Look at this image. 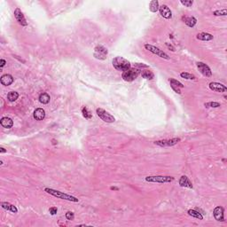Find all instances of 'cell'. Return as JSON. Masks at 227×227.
Masks as SVG:
<instances>
[{
	"instance_id": "obj_1",
	"label": "cell",
	"mask_w": 227,
	"mask_h": 227,
	"mask_svg": "<svg viewBox=\"0 0 227 227\" xmlns=\"http://www.w3.org/2000/svg\"><path fill=\"white\" fill-rule=\"evenodd\" d=\"M44 192H46L47 194H51L56 198H59V199H62V200H65V201H68V202H78L79 200L75 197V196H72V195H69V194H64L62 192H59L57 190H54V189H51V188H48V187H45L44 188Z\"/></svg>"
},
{
	"instance_id": "obj_2",
	"label": "cell",
	"mask_w": 227,
	"mask_h": 227,
	"mask_svg": "<svg viewBox=\"0 0 227 227\" xmlns=\"http://www.w3.org/2000/svg\"><path fill=\"white\" fill-rule=\"evenodd\" d=\"M113 66L118 71H125L131 67V63L123 57H115L113 59Z\"/></svg>"
},
{
	"instance_id": "obj_3",
	"label": "cell",
	"mask_w": 227,
	"mask_h": 227,
	"mask_svg": "<svg viewBox=\"0 0 227 227\" xmlns=\"http://www.w3.org/2000/svg\"><path fill=\"white\" fill-rule=\"evenodd\" d=\"M141 70L139 68H135V67H130L125 71L123 72L122 77L124 81L126 82H132L140 74Z\"/></svg>"
},
{
	"instance_id": "obj_4",
	"label": "cell",
	"mask_w": 227,
	"mask_h": 227,
	"mask_svg": "<svg viewBox=\"0 0 227 227\" xmlns=\"http://www.w3.org/2000/svg\"><path fill=\"white\" fill-rule=\"evenodd\" d=\"M174 177L169 176H150L146 177L145 180L149 183H159V184H165V183H170L174 181Z\"/></svg>"
},
{
	"instance_id": "obj_5",
	"label": "cell",
	"mask_w": 227,
	"mask_h": 227,
	"mask_svg": "<svg viewBox=\"0 0 227 227\" xmlns=\"http://www.w3.org/2000/svg\"><path fill=\"white\" fill-rule=\"evenodd\" d=\"M96 113L98 115V116L100 118L102 121L106 122V123H114L115 122V118L112 115H110L108 112H107L106 110L103 108H97L96 109Z\"/></svg>"
},
{
	"instance_id": "obj_6",
	"label": "cell",
	"mask_w": 227,
	"mask_h": 227,
	"mask_svg": "<svg viewBox=\"0 0 227 227\" xmlns=\"http://www.w3.org/2000/svg\"><path fill=\"white\" fill-rule=\"evenodd\" d=\"M108 53V49L106 47H104L103 45H98L94 49L93 55L97 59L104 60V59H107Z\"/></svg>"
},
{
	"instance_id": "obj_7",
	"label": "cell",
	"mask_w": 227,
	"mask_h": 227,
	"mask_svg": "<svg viewBox=\"0 0 227 227\" xmlns=\"http://www.w3.org/2000/svg\"><path fill=\"white\" fill-rule=\"evenodd\" d=\"M145 48H146L147 51H149L150 52L153 53V54H156L157 56H159V57L162 58V59H169L168 55L166 53V52H164L163 51L160 50L159 48H157V47H155V46H153V45H152V44H145Z\"/></svg>"
},
{
	"instance_id": "obj_8",
	"label": "cell",
	"mask_w": 227,
	"mask_h": 227,
	"mask_svg": "<svg viewBox=\"0 0 227 227\" xmlns=\"http://www.w3.org/2000/svg\"><path fill=\"white\" fill-rule=\"evenodd\" d=\"M181 138H174L171 139H162V140H157L154 144L156 146H159L161 147H168V146H173L177 145L178 142H180Z\"/></svg>"
},
{
	"instance_id": "obj_9",
	"label": "cell",
	"mask_w": 227,
	"mask_h": 227,
	"mask_svg": "<svg viewBox=\"0 0 227 227\" xmlns=\"http://www.w3.org/2000/svg\"><path fill=\"white\" fill-rule=\"evenodd\" d=\"M197 67L200 71V73L202 76H206V77H211L212 76V72H211L210 67L208 65H206L203 62H197Z\"/></svg>"
},
{
	"instance_id": "obj_10",
	"label": "cell",
	"mask_w": 227,
	"mask_h": 227,
	"mask_svg": "<svg viewBox=\"0 0 227 227\" xmlns=\"http://www.w3.org/2000/svg\"><path fill=\"white\" fill-rule=\"evenodd\" d=\"M14 16H15V19H16V21L19 22L20 25L23 26V27L28 26V22L26 21L25 17L23 15L22 12L21 11V9L20 8L15 9V11H14Z\"/></svg>"
},
{
	"instance_id": "obj_11",
	"label": "cell",
	"mask_w": 227,
	"mask_h": 227,
	"mask_svg": "<svg viewBox=\"0 0 227 227\" xmlns=\"http://www.w3.org/2000/svg\"><path fill=\"white\" fill-rule=\"evenodd\" d=\"M210 89L212 90L213 92H217V93H225L227 91V87L225 85L219 83H216V82H212L210 84Z\"/></svg>"
},
{
	"instance_id": "obj_12",
	"label": "cell",
	"mask_w": 227,
	"mask_h": 227,
	"mask_svg": "<svg viewBox=\"0 0 227 227\" xmlns=\"http://www.w3.org/2000/svg\"><path fill=\"white\" fill-rule=\"evenodd\" d=\"M224 212L225 210L223 207H217L215 208V210L213 211V215H214V218L218 222H224L225 221V217H224Z\"/></svg>"
},
{
	"instance_id": "obj_13",
	"label": "cell",
	"mask_w": 227,
	"mask_h": 227,
	"mask_svg": "<svg viewBox=\"0 0 227 227\" xmlns=\"http://www.w3.org/2000/svg\"><path fill=\"white\" fill-rule=\"evenodd\" d=\"M159 12H160L161 15L165 19H171V17H172V13H171L170 9L168 8L166 5L161 6L160 8H159Z\"/></svg>"
},
{
	"instance_id": "obj_14",
	"label": "cell",
	"mask_w": 227,
	"mask_h": 227,
	"mask_svg": "<svg viewBox=\"0 0 227 227\" xmlns=\"http://www.w3.org/2000/svg\"><path fill=\"white\" fill-rule=\"evenodd\" d=\"M14 81V78L13 77V76L9 75V74H6V75H3L1 76V79H0V82L1 84L5 86H8L13 83Z\"/></svg>"
},
{
	"instance_id": "obj_15",
	"label": "cell",
	"mask_w": 227,
	"mask_h": 227,
	"mask_svg": "<svg viewBox=\"0 0 227 227\" xmlns=\"http://www.w3.org/2000/svg\"><path fill=\"white\" fill-rule=\"evenodd\" d=\"M179 185L181 187H187V188H190V189H193V184L192 182L189 180V178L186 177V176H182L179 179Z\"/></svg>"
},
{
	"instance_id": "obj_16",
	"label": "cell",
	"mask_w": 227,
	"mask_h": 227,
	"mask_svg": "<svg viewBox=\"0 0 227 227\" xmlns=\"http://www.w3.org/2000/svg\"><path fill=\"white\" fill-rule=\"evenodd\" d=\"M33 116L37 121H42L45 117V111L43 108H36L34 111Z\"/></svg>"
},
{
	"instance_id": "obj_17",
	"label": "cell",
	"mask_w": 227,
	"mask_h": 227,
	"mask_svg": "<svg viewBox=\"0 0 227 227\" xmlns=\"http://www.w3.org/2000/svg\"><path fill=\"white\" fill-rule=\"evenodd\" d=\"M196 38L201 40V41H211V40H213L214 36L210 33L202 32V33H199L196 36Z\"/></svg>"
},
{
	"instance_id": "obj_18",
	"label": "cell",
	"mask_w": 227,
	"mask_h": 227,
	"mask_svg": "<svg viewBox=\"0 0 227 227\" xmlns=\"http://www.w3.org/2000/svg\"><path fill=\"white\" fill-rule=\"evenodd\" d=\"M0 123H1V125H2V126L4 127V128H6V129H11V128L13 127V120L9 117L1 118V120H0Z\"/></svg>"
},
{
	"instance_id": "obj_19",
	"label": "cell",
	"mask_w": 227,
	"mask_h": 227,
	"mask_svg": "<svg viewBox=\"0 0 227 227\" xmlns=\"http://www.w3.org/2000/svg\"><path fill=\"white\" fill-rule=\"evenodd\" d=\"M182 19H183V21H184V22H185V24L188 26V27H190V28H194V26L196 25V23H197V20L193 16H183Z\"/></svg>"
},
{
	"instance_id": "obj_20",
	"label": "cell",
	"mask_w": 227,
	"mask_h": 227,
	"mask_svg": "<svg viewBox=\"0 0 227 227\" xmlns=\"http://www.w3.org/2000/svg\"><path fill=\"white\" fill-rule=\"evenodd\" d=\"M1 207L7 211H11L13 213H17L18 212V209L15 206H13V204L9 203V202H1Z\"/></svg>"
},
{
	"instance_id": "obj_21",
	"label": "cell",
	"mask_w": 227,
	"mask_h": 227,
	"mask_svg": "<svg viewBox=\"0 0 227 227\" xmlns=\"http://www.w3.org/2000/svg\"><path fill=\"white\" fill-rule=\"evenodd\" d=\"M38 100H39V102H40V103L46 105V104H48V103L50 102L51 97L48 93H41V94L39 95V99H38Z\"/></svg>"
},
{
	"instance_id": "obj_22",
	"label": "cell",
	"mask_w": 227,
	"mask_h": 227,
	"mask_svg": "<svg viewBox=\"0 0 227 227\" xmlns=\"http://www.w3.org/2000/svg\"><path fill=\"white\" fill-rule=\"evenodd\" d=\"M140 74H141L142 77L145 78V79H146V80H152V79H153V77H154V74L152 72L151 70H148V69H146V70H142V71L140 72Z\"/></svg>"
},
{
	"instance_id": "obj_23",
	"label": "cell",
	"mask_w": 227,
	"mask_h": 227,
	"mask_svg": "<svg viewBox=\"0 0 227 227\" xmlns=\"http://www.w3.org/2000/svg\"><path fill=\"white\" fill-rule=\"evenodd\" d=\"M159 8H160V6H159V2L157 1V0H153L150 2V4H149V10L151 11L152 13H156V12H158L159 11Z\"/></svg>"
},
{
	"instance_id": "obj_24",
	"label": "cell",
	"mask_w": 227,
	"mask_h": 227,
	"mask_svg": "<svg viewBox=\"0 0 227 227\" xmlns=\"http://www.w3.org/2000/svg\"><path fill=\"white\" fill-rule=\"evenodd\" d=\"M187 213H188V215H189V216L193 217V218H194L200 219V220H203V216H202L200 212H198V211L195 210H189L187 211Z\"/></svg>"
},
{
	"instance_id": "obj_25",
	"label": "cell",
	"mask_w": 227,
	"mask_h": 227,
	"mask_svg": "<svg viewBox=\"0 0 227 227\" xmlns=\"http://www.w3.org/2000/svg\"><path fill=\"white\" fill-rule=\"evenodd\" d=\"M18 98H19V93L16 92H11L7 95V99L10 102H14L18 100Z\"/></svg>"
},
{
	"instance_id": "obj_26",
	"label": "cell",
	"mask_w": 227,
	"mask_h": 227,
	"mask_svg": "<svg viewBox=\"0 0 227 227\" xmlns=\"http://www.w3.org/2000/svg\"><path fill=\"white\" fill-rule=\"evenodd\" d=\"M82 114H83V116H84L85 119H92L93 117V115H92V113L90 112V110L88 109L86 107H84L83 108H82Z\"/></svg>"
},
{
	"instance_id": "obj_27",
	"label": "cell",
	"mask_w": 227,
	"mask_h": 227,
	"mask_svg": "<svg viewBox=\"0 0 227 227\" xmlns=\"http://www.w3.org/2000/svg\"><path fill=\"white\" fill-rule=\"evenodd\" d=\"M168 82L170 83V85H173V86H176L177 88H184V84H182L181 82L177 81L176 79H173V78H170L168 80Z\"/></svg>"
},
{
	"instance_id": "obj_28",
	"label": "cell",
	"mask_w": 227,
	"mask_h": 227,
	"mask_svg": "<svg viewBox=\"0 0 227 227\" xmlns=\"http://www.w3.org/2000/svg\"><path fill=\"white\" fill-rule=\"evenodd\" d=\"M204 107L206 108H220L221 107V104L219 102H215V101H211V102H207L204 104Z\"/></svg>"
},
{
	"instance_id": "obj_29",
	"label": "cell",
	"mask_w": 227,
	"mask_h": 227,
	"mask_svg": "<svg viewBox=\"0 0 227 227\" xmlns=\"http://www.w3.org/2000/svg\"><path fill=\"white\" fill-rule=\"evenodd\" d=\"M180 76L184 79H186V80H195V76L190 74V73H187V72L180 73Z\"/></svg>"
},
{
	"instance_id": "obj_30",
	"label": "cell",
	"mask_w": 227,
	"mask_h": 227,
	"mask_svg": "<svg viewBox=\"0 0 227 227\" xmlns=\"http://www.w3.org/2000/svg\"><path fill=\"white\" fill-rule=\"evenodd\" d=\"M213 14L215 16H225L227 15L226 9H222V10H217L213 12Z\"/></svg>"
},
{
	"instance_id": "obj_31",
	"label": "cell",
	"mask_w": 227,
	"mask_h": 227,
	"mask_svg": "<svg viewBox=\"0 0 227 227\" xmlns=\"http://www.w3.org/2000/svg\"><path fill=\"white\" fill-rule=\"evenodd\" d=\"M180 3H181L183 6H186V7H190V6H193V4H194V2H193V1H191V0H189V1H184V0H181V1H180Z\"/></svg>"
},
{
	"instance_id": "obj_32",
	"label": "cell",
	"mask_w": 227,
	"mask_h": 227,
	"mask_svg": "<svg viewBox=\"0 0 227 227\" xmlns=\"http://www.w3.org/2000/svg\"><path fill=\"white\" fill-rule=\"evenodd\" d=\"M66 218L67 220H73V219L75 218V214H74V212H72V211H67V213H66Z\"/></svg>"
},
{
	"instance_id": "obj_33",
	"label": "cell",
	"mask_w": 227,
	"mask_h": 227,
	"mask_svg": "<svg viewBox=\"0 0 227 227\" xmlns=\"http://www.w3.org/2000/svg\"><path fill=\"white\" fill-rule=\"evenodd\" d=\"M57 211H58V209L56 207H51V208L49 209V212H50L51 215H52V216L56 215L57 214Z\"/></svg>"
},
{
	"instance_id": "obj_34",
	"label": "cell",
	"mask_w": 227,
	"mask_h": 227,
	"mask_svg": "<svg viewBox=\"0 0 227 227\" xmlns=\"http://www.w3.org/2000/svg\"><path fill=\"white\" fill-rule=\"evenodd\" d=\"M135 67H139V68H141V67H148V66L147 65H145V64H143V63H136L135 64Z\"/></svg>"
},
{
	"instance_id": "obj_35",
	"label": "cell",
	"mask_w": 227,
	"mask_h": 227,
	"mask_svg": "<svg viewBox=\"0 0 227 227\" xmlns=\"http://www.w3.org/2000/svg\"><path fill=\"white\" fill-rule=\"evenodd\" d=\"M171 86V88L173 89V91H175V93H178V94H181V91L179 90V88H177L176 86H173V85H170Z\"/></svg>"
},
{
	"instance_id": "obj_36",
	"label": "cell",
	"mask_w": 227,
	"mask_h": 227,
	"mask_svg": "<svg viewBox=\"0 0 227 227\" xmlns=\"http://www.w3.org/2000/svg\"><path fill=\"white\" fill-rule=\"evenodd\" d=\"M6 64V61L5 59H2L1 60H0V67H4V66H5Z\"/></svg>"
},
{
	"instance_id": "obj_37",
	"label": "cell",
	"mask_w": 227,
	"mask_h": 227,
	"mask_svg": "<svg viewBox=\"0 0 227 227\" xmlns=\"http://www.w3.org/2000/svg\"><path fill=\"white\" fill-rule=\"evenodd\" d=\"M167 44V46H168V48H169V49H170V48H171V49H172V50H171V51H175V48H174V47H173V46H172V45H169V44Z\"/></svg>"
},
{
	"instance_id": "obj_38",
	"label": "cell",
	"mask_w": 227,
	"mask_h": 227,
	"mask_svg": "<svg viewBox=\"0 0 227 227\" xmlns=\"http://www.w3.org/2000/svg\"><path fill=\"white\" fill-rule=\"evenodd\" d=\"M6 150L5 148H3V147L0 148V153H6Z\"/></svg>"
},
{
	"instance_id": "obj_39",
	"label": "cell",
	"mask_w": 227,
	"mask_h": 227,
	"mask_svg": "<svg viewBox=\"0 0 227 227\" xmlns=\"http://www.w3.org/2000/svg\"><path fill=\"white\" fill-rule=\"evenodd\" d=\"M110 189H111V190H115V191H118V190H119L117 187H113V186L110 187Z\"/></svg>"
}]
</instances>
